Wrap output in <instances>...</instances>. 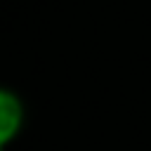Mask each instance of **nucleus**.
I'll list each match as a JSON object with an SVG mask.
<instances>
[{
    "instance_id": "nucleus-1",
    "label": "nucleus",
    "mask_w": 151,
    "mask_h": 151,
    "mask_svg": "<svg viewBox=\"0 0 151 151\" xmlns=\"http://www.w3.org/2000/svg\"><path fill=\"white\" fill-rule=\"evenodd\" d=\"M24 120H26V109L21 97L0 85V151H5L24 130Z\"/></svg>"
}]
</instances>
